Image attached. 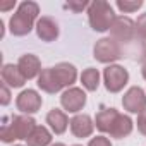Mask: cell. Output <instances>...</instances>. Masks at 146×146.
I'll list each match as a JSON object with an SVG mask.
<instances>
[{"label": "cell", "instance_id": "cell-4", "mask_svg": "<svg viewBox=\"0 0 146 146\" xmlns=\"http://www.w3.org/2000/svg\"><path fill=\"white\" fill-rule=\"evenodd\" d=\"M103 84L108 93H120L129 83V70L124 65L112 64L103 69Z\"/></svg>", "mask_w": 146, "mask_h": 146}, {"label": "cell", "instance_id": "cell-11", "mask_svg": "<svg viewBox=\"0 0 146 146\" xmlns=\"http://www.w3.org/2000/svg\"><path fill=\"white\" fill-rule=\"evenodd\" d=\"M53 74L58 81V84L62 86V90H67V88H72L74 83L78 81V69L74 64H69V62H58L55 64L53 67Z\"/></svg>", "mask_w": 146, "mask_h": 146}, {"label": "cell", "instance_id": "cell-7", "mask_svg": "<svg viewBox=\"0 0 146 146\" xmlns=\"http://www.w3.org/2000/svg\"><path fill=\"white\" fill-rule=\"evenodd\" d=\"M122 107L125 112L139 115L146 110V91L139 86H131L122 96Z\"/></svg>", "mask_w": 146, "mask_h": 146}, {"label": "cell", "instance_id": "cell-16", "mask_svg": "<svg viewBox=\"0 0 146 146\" xmlns=\"http://www.w3.org/2000/svg\"><path fill=\"white\" fill-rule=\"evenodd\" d=\"M0 76H2V83H5L9 88H23L28 81L19 70L17 64H4L0 69Z\"/></svg>", "mask_w": 146, "mask_h": 146}, {"label": "cell", "instance_id": "cell-14", "mask_svg": "<svg viewBox=\"0 0 146 146\" xmlns=\"http://www.w3.org/2000/svg\"><path fill=\"white\" fill-rule=\"evenodd\" d=\"M119 113H120V112H119L117 108L102 105L100 110H98L96 115H95V127H96L102 134H108Z\"/></svg>", "mask_w": 146, "mask_h": 146}, {"label": "cell", "instance_id": "cell-6", "mask_svg": "<svg viewBox=\"0 0 146 146\" xmlns=\"http://www.w3.org/2000/svg\"><path fill=\"white\" fill-rule=\"evenodd\" d=\"M41 105H43V98H41V95L36 90H31V88L23 90L16 96V108L21 113H26V115L38 113Z\"/></svg>", "mask_w": 146, "mask_h": 146}, {"label": "cell", "instance_id": "cell-26", "mask_svg": "<svg viewBox=\"0 0 146 146\" xmlns=\"http://www.w3.org/2000/svg\"><path fill=\"white\" fill-rule=\"evenodd\" d=\"M64 7H65V9H70V11H74V12L78 14V12H83L84 9H88L90 4H88V2H67Z\"/></svg>", "mask_w": 146, "mask_h": 146}, {"label": "cell", "instance_id": "cell-21", "mask_svg": "<svg viewBox=\"0 0 146 146\" xmlns=\"http://www.w3.org/2000/svg\"><path fill=\"white\" fill-rule=\"evenodd\" d=\"M0 139H2V143L5 144H14L16 136L12 132V127H11V115H5L2 119V127H0Z\"/></svg>", "mask_w": 146, "mask_h": 146}, {"label": "cell", "instance_id": "cell-2", "mask_svg": "<svg viewBox=\"0 0 146 146\" xmlns=\"http://www.w3.org/2000/svg\"><path fill=\"white\" fill-rule=\"evenodd\" d=\"M86 14H88V23H90L91 29L96 33L110 31V28L117 17L113 5H110L105 0H95V2H91L90 7L86 9Z\"/></svg>", "mask_w": 146, "mask_h": 146}, {"label": "cell", "instance_id": "cell-19", "mask_svg": "<svg viewBox=\"0 0 146 146\" xmlns=\"http://www.w3.org/2000/svg\"><path fill=\"white\" fill-rule=\"evenodd\" d=\"M52 131L46 125H36L31 136L26 139L28 146H52Z\"/></svg>", "mask_w": 146, "mask_h": 146}, {"label": "cell", "instance_id": "cell-10", "mask_svg": "<svg viewBox=\"0 0 146 146\" xmlns=\"http://www.w3.org/2000/svg\"><path fill=\"white\" fill-rule=\"evenodd\" d=\"M69 129H70L74 137L86 139V137H91L93 132H95V120L88 113H76L70 119Z\"/></svg>", "mask_w": 146, "mask_h": 146}, {"label": "cell", "instance_id": "cell-17", "mask_svg": "<svg viewBox=\"0 0 146 146\" xmlns=\"http://www.w3.org/2000/svg\"><path fill=\"white\" fill-rule=\"evenodd\" d=\"M132 129H134V122H132V119H131L127 113H119L108 134H110V137L124 139V137L131 136Z\"/></svg>", "mask_w": 146, "mask_h": 146}, {"label": "cell", "instance_id": "cell-20", "mask_svg": "<svg viewBox=\"0 0 146 146\" xmlns=\"http://www.w3.org/2000/svg\"><path fill=\"white\" fill-rule=\"evenodd\" d=\"M79 81L84 88V91H96L100 88V83H102V74L100 70L95 69V67H88L81 72L79 76Z\"/></svg>", "mask_w": 146, "mask_h": 146}, {"label": "cell", "instance_id": "cell-31", "mask_svg": "<svg viewBox=\"0 0 146 146\" xmlns=\"http://www.w3.org/2000/svg\"><path fill=\"white\" fill-rule=\"evenodd\" d=\"M11 146H28V144H11Z\"/></svg>", "mask_w": 146, "mask_h": 146}, {"label": "cell", "instance_id": "cell-8", "mask_svg": "<svg viewBox=\"0 0 146 146\" xmlns=\"http://www.w3.org/2000/svg\"><path fill=\"white\" fill-rule=\"evenodd\" d=\"M110 35L119 43L131 41L136 38V23L129 16H117L112 28H110Z\"/></svg>", "mask_w": 146, "mask_h": 146}, {"label": "cell", "instance_id": "cell-5", "mask_svg": "<svg viewBox=\"0 0 146 146\" xmlns=\"http://www.w3.org/2000/svg\"><path fill=\"white\" fill-rule=\"evenodd\" d=\"M86 102H88L86 91L78 86L67 88L60 95V105H62L64 112H67V113H74V115L81 113V110L86 107Z\"/></svg>", "mask_w": 146, "mask_h": 146}, {"label": "cell", "instance_id": "cell-12", "mask_svg": "<svg viewBox=\"0 0 146 146\" xmlns=\"http://www.w3.org/2000/svg\"><path fill=\"white\" fill-rule=\"evenodd\" d=\"M35 29H36V36H38L41 41H45V43L55 41V40L58 38V35H60L58 23H57L53 17H50V16H41V17L38 19Z\"/></svg>", "mask_w": 146, "mask_h": 146}, {"label": "cell", "instance_id": "cell-13", "mask_svg": "<svg viewBox=\"0 0 146 146\" xmlns=\"http://www.w3.org/2000/svg\"><path fill=\"white\" fill-rule=\"evenodd\" d=\"M17 67L23 72V76L29 81V79H38V76L41 74V60L35 55V53H24L19 57L17 60Z\"/></svg>", "mask_w": 146, "mask_h": 146}, {"label": "cell", "instance_id": "cell-28", "mask_svg": "<svg viewBox=\"0 0 146 146\" xmlns=\"http://www.w3.org/2000/svg\"><path fill=\"white\" fill-rule=\"evenodd\" d=\"M14 5H16V2L4 4V5H0V11H2V12H5V11H9V9H14Z\"/></svg>", "mask_w": 146, "mask_h": 146}, {"label": "cell", "instance_id": "cell-9", "mask_svg": "<svg viewBox=\"0 0 146 146\" xmlns=\"http://www.w3.org/2000/svg\"><path fill=\"white\" fill-rule=\"evenodd\" d=\"M36 125L38 124L33 119V115H26V113L11 115V127H12V132H14L17 141H26Z\"/></svg>", "mask_w": 146, "mask_h": 146}, {"label": "cell", "instance_id": "cell-27", "mask_svg": "<svg viewBox=\"0 0 146 146\" xmlns=\"http://www.w3.org/2000/svg\"><path fill=\"white\" fill-rule=\"evenodd\" d=\"M136 125H137V131H139L143 136H146V110H144V112H141V113L137 115Z\"/></svg>", "mask_w": 146, "mask_h": 146}, {"label": "cell", "instance_id": "cell-3", "mask_svg": "<svg viewBox=\"0 0 146 146\" xmlns=\"http://www.w3.org/2000/svg\"><path fill=\"white\" fill-rule=\"evenodd\" d=\"M93 57L100 64L112 65L117 60H120L124 55H122V46L117 40H113L112 36H103V38L96 40V43L93 46Z\"/></svg>", "mask_w": 146, "mask_h": 146}, {"label": "cell", "instance_id": "cell-15", "mask_svg": "<svg viewBox=\"0 0 146 146\" xmlns=\"http://www.w3.org/2000/svg\"><path fill=\"white\" fill-rule=\"evenodd\" d=\"M45 120H46V124H48V129H50L53 134H57V136H62V134L67 131L69 124H70L67 112H64V110H60V108H52V110L46 113Z\"/></svg>", "mask_w": 146, "mask_h": 146}, {"label": "cell", "instance_id": "cell-29", "mask_svg": "<svg viewBox=\"0 0 146 146\" xmlns=\"http://www.w3.org/2000/svg\"><path fill=\"white\" fill-rule=\"evenodd\" d=\"M141 74H143V78H144V81H146V60H144L143 65H141Z\"/></svg>", "mask_w": 146, "mask_h": 146}, {"label": "cell", "instance_id": "cell-22", "mask_svg": "<svg viewBox=\"0 0 146 146\" xmlns=\"http://www.w3.org/2000/svg\"><path fill=\"white\" fill-rule=\"evenodd\" d=\"M115 7L122 14H132V12H136V11H139L143 7V2L141 0H117Z\"/></svg>", "mask_w": 146, "mask_h": 146}, {"label": "cell", "instance_id": "cell-30", "mask_svg": "<svg viewBox=\"0 0 146 146\" xmlns=\"http://www.w3.org/2000/svg\"><path fill=\"white\" fill-rule=\"evenodd\" d=\"M52 146H67V144H64V143H53Z\"/></svg>", "mask_w": 146, "mask_h": 146}, {"label": "cell", "instance_id": "cell-1", "mask_svg": "<svg viewBox=\"0 0 146 146\" xmlns=\"http://www.w3.org/2000/svg\"><path fill=\"white\" fill-rule=\"evenodd\" d=\"M40 16V5L33 0H24L16 9V12L9 19V31L14 36H26L29 35L38 23Z\"/></svg>", "mask_w": 146, "mask_h": 146}, {"label": "cell", "instance_id": "cell-25", "mask_svg": "<svg viewBox=\"0 0 146 146\" xmlns=\"http://www.w3.org/2000/svg\"><path fill=\"white\" fill-rule=\"evenodd\" d=\"M88 146H112V141L105 136V134H100V136H95L90 139Z\"/></svg>", "mask_w": 146, "mask_h": 146}, {"label": "cell", "instance_id": "cell-23", "mask_svg": "<svg viewBox=\"0 0 146 146\" xmlns=\"http://www.w3.org/2000/svg\"><path fill=\"white\" fill-rule=\"evenodd\" d=\"M134 23H136V38L146 40V12L137 16V19Z\"/></svg>", "mask_w": 146, "mask_h": 146}, {"label": "cell", "instance_id": "cell-24", "mask_svg": "<svg viewBox=\"0 0 146 146\" xmlns=\"http://www.w3.org/2000/svg\"><path fill=\"white\" fill-rule=\"evenodd\" d=\"M11 88L5 84V83H2L0 84V103H2V107H7L9 103H11Z\"/></svg>", "mask_w": 146, "mask_h": 146}, {"label": "cell", "instance_id": "cell-18", "mask_svg": "<svg viewBox=\"0 0 146 146\" xmlns=\"http://www.w3.org/2000/svg\"><path fill=\"white\" fill-rule=\"evenodd\" d=\"M36 81H38V83H36L38 88H40L41 91L48 93V95H55V93L62 91V86L58 84V81H57V78H55V74H53V69H52V67L43 69Z\"/></svg>", "mask_w": 146, "mask_h": 146}, {"label": "cell", "instance_id": "cell-32", "mask_svg": "<svg viewBox=\"0 0 146 146\" xmlns=\"http://www.w3.org/2000/svg\"><path fill=\"white\" fill-rule=\"evenodd\" d=\"M72 146H83V144H72Z\"/></svg>", "mask_w": 146, "mask_h": 146}]
</instances>
